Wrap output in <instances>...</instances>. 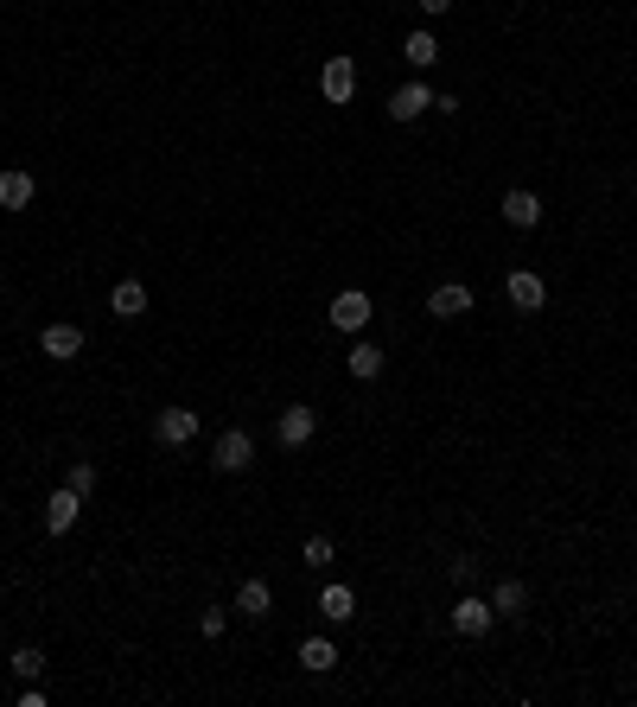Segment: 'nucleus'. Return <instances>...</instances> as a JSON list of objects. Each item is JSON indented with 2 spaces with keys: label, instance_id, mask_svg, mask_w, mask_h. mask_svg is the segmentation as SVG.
Instances as JSON below:
<instances>
[{
  "label": "nucleus",
  "instance_id": "obj_17",
  "mask_svg": "<svg viewBox=\"0 0 637 707\" xmlns=\"http://www.w3.org/2000/svg\"><path fill=\"white\" fill-rule=\"evenodd\" d=\"M491 612H497V618H523V612H529V586H523V580H497V586H491Z\"/></svg>",
  "mask_w": 637,
  "mask_h": 707
},
{
  "label": "nucleus",
  "instance_id": "obj_19",
  "mask_svg": "<svg viewBox=\"0 0 637 707\" xmlns=\"http://www.w3.org/2000/svg\"><path fill=\"white\" fill-rule=\"evenodd\" d=\"M402 58L408 64H415V71H434V64H440V39H434V32H408V39H402Z\"/></svg>",
  "mask_w": 637,
  "mask_h": 707
},
{
  "label": "nucleus",
  "instance_id": "obj_3",
  "mask_svg": "<svg viewBox=\"0 0 637 707\" xmlns=\"http://www.w3.org/2000/svg\"><path fill=\"white\" fill-rule=\"evenodd\" d=\"M504 293H510L516 313H542V306H548V281H542L536 268H510L504 274Z\"/></svg>",
  "mask_w": 637,
  "mask_h": 707
},
{
  "label": "nucleus",
  "instance_id": "obj_15",
  "mask_svg": "<svg viewBox=\"0 0 637 707\" xmlns=\"http://www.w3.org/2000/svg\"><path fill=\"white\" fill-rule=\"evenodd\" d=\"M319 612H325V625H351V618H357V593H351L344 580H332V586L319 593Z\"/></svg>",
  "mask_w": 637,
  "mask_h": 707
},
{
  "label": "nucleus",
  "instance_id": "obj_26",
  "mask_svg": "<svg viewBox=\"0 0 637 707\" xmlns=\"http://www.w3.org/2000/svg\"><path fill=\"white\" fill-rule=\"evenodd\" d=\"M421 13H427V20H440V13H453V0H421Z\"/></svg>",
  "mask_w": 637,
  "mask_h": 707
},
{
  "label": "nucleus",
  "instance_id": "obj_14",
  "mask_svg": "<svg viewBox=\"0 0 637 707\" xmlns=\"http://www.w3.org/2000/svg\"><path fill=\"white\" fill-rule=\"evenodd\" d=\"M300 669H306V676H332V669H338V644H332V637H300Z\"/></svg>",
  "mask_w": 637,
  "mask_h": 707
},
{
  "label": "nucleus",
  "instance_id": "obj_24",
  "mask_svg": "<svg viewBox=\"0 0 637 707\" xmlns=\"http://www.w3.org/2000/svg\"><path fill=\"white\" fill-rule=\"evenodd\" d=\"M446 574H453V586H478V561L472 555H453V561H446Z\"/></svg>",
  "mask_w": 637,
  "mask_h": 707
},
{
  "label": "nucleus",
  "instance_id": "obj_9",
  "mask_svg": "<svg viewBox=\"0 0 637 707\" xmlns=\"http://www.w3.org/2000/svg\"><path fill=\"white\" fill-rule=\"evenodd\" d=\"M472 306H478V300H472L466 281H440L434 293H427V313H434V319H466Z\"/></svg>",
  "mask_w": 637,
  "mask_h": 707
},
{
  "label": "nucleus",
  "instance_id": "obj_6",
  "mask_svg": "<svg viewBox=\"0 0 637 707\" xmlns=\"http://www.w3.org/2000/svg\"><path fill=\"white\" fill-rule=\"evenodd\" d=\"M77 516H83V497H77L71 485H58V491L45 497V536H71Z\"/></svg>",
  "mask_w": 637,
  "mask_h": 707
},
{
  "label": "nucleus",
  "instance_id": "obj_21",
  "mask_svg": "<svg viewBox=\"0 0 637 707\" xmlns=\"http://www.w3.org/2000/svg\"><path fill=\"white\" fill-rule=\"evenodd\" d=\"M300 561L313 567V574H325V567L338 561V548H332V536H306V542H300Z\"/></svg>",
  "mask_w": 637,
  "mask_h": 707
},
{
  "label": "nucleus",
  "instance_id": "obj_16",
  "mask_svg": "<svg viewBox=\"0 0 637 707\" xmlns=\"http://www.w3.org/2000/svg\"><path fill=\"white\" fill-rule=\"evenodd\" d=\"M344 370H351L357 383H376V376H383V351H376L370 338H357L351 351H344Z\"/></svg>",
  "mask_w": 637,
  "mask_h": 707
},
{
  "label": "nucleus",
  "instance_id": "obj_18",
  "mask_svg": "<svg viewBox=\"0 0 637 707\" xmlns=\"http://www.w3.org/2000/svg\"><path fill=\"white\" fill-rule=\"evenodd\" d=\"M236 612H243V618H268L274 612V586L268 580H243V586H236Z\"/></svg>",
  "mask_w": 637,
  "mask_h": 707
},
{
  "label": "nucleus",
  "instance_id": "obj_20",
  "mask_svg": "<svg viewBox=\"0 0 637 707\" xmlns=\"http://www.w3.org/2000/svg\"><path fill=\"white\" fill-rule=\"evenodd\" d=\"M109 313H115V319H141V313H147V287H141V281H115Z\"/></svg>",
  "mask_w": 637,
  "mask_h": 707
},
{
  "label": "nucleus",
  "instance_id": "obj_23",
  "mask_svg": "<svg viewBox=\"0 0 637 707\" xmlns=\"http://www.w3.org/2000/svg\"><path fill=\"white\" fill-rule=\"evenodd\" d=\"M64 485H71L77 497H90V491H96V465H90V459H77L71 472H64Z\"/></svg>",
  "mask_w": 637,
  "mask_h": 707
},
{
  "label": "nucleus",
  "instance_id": "obj_2",
  "mask_svg": "<svg viewBox=\"0 0 637 707\" xmlns=\"http://www.w3.org/2000/svg\"><path fill=\"white\" fill-rule=\"evenodd\" d=\"M446 625H453L459 637H491V625H497V612H491V599H478L472 586H466V599H459V606L446 612Z\"/></svg>",
  "mask_w": 637,
  "mask_h": 707
},
{
  "label": "nucleus",
  "instance_id": "obj_4",
  "mask_svg": "<svg viewBox=\"0 0 637 707\" xmlns=\"http://www.w3.org/2000/svg\"><path fill=\"white\" fill-rule=\"evenodd\" d=\"M319 96L325 102H351L357 96V58H344V51H338V58H325L319 64Z\"/></svg>",
  "mask_w": 637,
  "mask_h": 707
},
{
  "label": "nucleus",
  "instance_id": "obj_8",
  "mask_svg": "<svg viewBox=\"0 0 637 707\" xmlns=\"http://www.w3.org/2000/svg\"><path fill=\"white\" fill-rule=\"evenodd\" d=\"M370 313H376V306H370V293H364V287H344L338 300H332V325H338V332H364Z\"/></svg>",
  "mask_w": 637,
  "mask_h": 707
},
{
  "label": "nucleus",
  "instance_id": "obj_22",
  "mask_svg": "<svg viewBox=\"0 0 637 707\" xmlns=\"http://www.w3.org/2000/svg\"><path fill=\"white\" fill-rule=\"evenodd\" d=\"M13 676H20V682H39V676H45V650H39V644H20V650H13Z\"/></svg>",
  "mask_w": 637,
  "mask_h": 707
},
{
  "label": "nucleus",
  "instance_id": "obj_11",
  "mask_svg": "<svg viewBox=\"0 0 637 707\" xmlns=\"http://www.w3.org/2000/svg\"><path fill=\"white\" fill-rule=\"evenodd\" d=\"M32 198H39V179H32L26 166L0 172V211H32Z\"/></svg>",
  "mask_w": 637,
  "mask_h": 707
},
{
  "label": "nucleus",
  "instance_id": "obj_12",
  "mask_svg": "<svg viewBox=\"0 0 637 707\" xmlns=\"http://www.w3.org/2000/svg\"><path fill=\"white\" fill-rule=\"evenodd\" d=\"M497 211H504L510 230H536V223H542V198H536V192H523V185H510Z\"/></svg>",
  "mask_w": 637,
  "mask_h": 707
},
{
  "label": "nucleus",
  "instance_id": "obj_10",
  "mask_svg": "<svg viewBox=\"0 0 637 707\" xmlns=\"http://www.w3.org/2000/svg\"><path fill=\"white\" fill-rule=\"evenodd\" d=\"M39 351H45V357H58V364H71V357H83V325H71V319L45 325V332H39Z\"/></svg>",
  "mask_w": 637,
  "mask_h": 707
},
{
  "label": "nucleus",
  "instance_id": "obj_7",
  "mask_svg": "<svg viewBox=\"0 0 637 707\" xmlns=\"http://www.w3.org/2000/svg\"><path fill=\"white\" fill-rule=\"evenodd\" d=\"M434 109V90L415 77V83H402V90H389V122H421V115Z\"/></svg>",
  "mask_w": 637,
  "mask_h": 707
},
{
  "label": "nucleus",
  "instance_id": "obj_13",
  "mask_svg": "<svg viewBox=\"0 0 637 707\" xmlns=\"http://www.w3.org/2000/svg\"><path fill=\"white\" fill-rule=\"evenodd\" d=\"M274 434H281V446H306L319 434V408H306V402L281 408V427H274Z\"/></svg>",
  "mask_w": 637,
  "mask_h": 707
},
{
  "label": "nucleus",
  "instance_id": "obj_25",
  "mask_svg": "<svg viewBox=\"0 0 637 707\" xmlns=\"http://www.w3.org/2000/svg\"><path fill=\"white\" fill-rule=\"evenodd\" d=\"M198 631H204V637H223V631H230V612H223V606L198 612Z\"/></svg>",
  "mask_w": 637,
  "mask_h": 707
},
{
  "label": "nucleus",
  "instance_id": "obj_5",
  "mask_svg": "<svg viewBox=\"0 0 637 707\" xmlns=\"http://www.w3.org/2000/svg\"><path fill=\"white\" fill-rule=\"evenodd\" d=\"M153 440L160 446H192L198 440V408H160V415H153Z\"/></svg>",
  "mask_w": 637,
  "mask_h": 707
},
{
  "label": "nucleus",
  "instance_id": "obj_1",
  "mask_svg": "<svg viewBox=\"0 0 637 707\" xmlns=\"http://www.w3.org/2000/svg\"><path fill=\"white\" fill-rule=\"evenodd\" d=\"M211 465H217V472H249V465H255V434H249V427H223V434H217V446H211Z\"/></svg>",
  "mask_w": 637,
  "mask_h": 707
}]
</instances>
